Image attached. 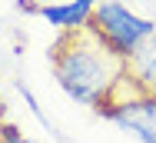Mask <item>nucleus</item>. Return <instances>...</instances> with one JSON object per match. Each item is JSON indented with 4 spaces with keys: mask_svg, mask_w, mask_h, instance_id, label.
Wrapping results in <instances>:
<instances>
[{
    "mask_svg": "<svg viewBox=\"0 0 156 143\" xmlns=\"http://www.w3.org/2000/svg\"><path fill=\"white\" fill-rule=\"evenodd\" d=\"M50 63H53L57 83L76 103L96 107L100 113L126 86V60L116 57L90 24L80 30H60L50 50Z\"/></svg>",
    "mask_w": 156,
    "mask_h": 143,
    "instance_id": "f257e3e1",
    "label": "nucleus"
},
{
    "mask_svg": "<svg viewBox=\"0 0 156 143\" xmlns=\"http://www.w3.org/2000/svg\"><path fill=\"white\" fill-rule=\"evenodd\" d=\"M90 27L110 43V50H113L116 57L129 60L133 50H136L146 37L156 33V20L133 13L129 7L116 3V0H103L93 10V17H90Z\"/></svg>",
    "mask_w": 156,
    "mask_h": 143,
    "instance_id": "f03ea898",
    "label": "nucleus"
},
{
    "mask_svg": "<svg viewBox=\"0 0 156 143\" xmlns=\"http://www.w3.org/2000/svg\"><path fill=\"white\" fill-rule=\"evenodd\" d=\"M106 120H113L120 130L133 133L140 143H156V97L153 93H136L129 80L120 90V97L103 110Z\"/></svg>",
    "mask_w": 156,
    "mask_h": 143,
    "instance_id": "7ed1b4c3",
    "label": "nucleus"
},
{
    "mask_svg": "<svg viewBox=\"0 0 156 143\" xmlns=\"http://www.w3.org/2000/svg\"><path fill=\"white\" fill-rule=\"evenodd\" d=\"M103 0H70V3H53V7H37V3L20 0V10H33L47 24H53V27H60V30H80V27L90 24V17H93V10Z\"/></svg>",
    "mask_w": 156,
    "mask_h": 143,
    "instance_id": "20e7f679",
    "label": "nucleus"
},
{
    "mask_svg": "<svg viewBox=\"0 0 156 143\" xmlns=\"http://www.w3.org/2000/svg\"><path fill=\"white\" fill-rule=\"evenodd\" d=\"M126 80L136 93H153L156 97V33L146 37L133 57L126 60Z\"/></svg>",
    "mask_w": 156,
    "mask_h": 143,
    "instance_id": "39448f33",
    "label": "nucleus"
},
{
    "mask_svg": "<svg viewBox=\"0 0 156 143\" xmlns=\"http://www.w3.org/2000/svg\"><path fill=\"white\" fill-rule=\"evenodd\" d=\"M0 143H30L17 127H10V123H0Z\"/></svg>",
    "mask_w": 156,
    "mask_h": 143,
    "instance_id": "423d86ee",
    "label": "nucleus"
}]
</instances>
